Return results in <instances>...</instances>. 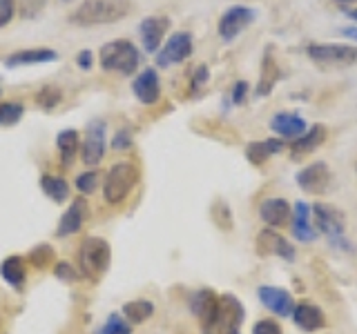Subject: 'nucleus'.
I'll use <instances>...</instances> for the list:
<instances>
[{
    "mask_svg": "<svg viewBox=\"0 0 357 334\" xmlns=\"http://www.w3.org/2000/svg\"><path fill=\"white\" fill-rule=\"evenodd\" d=\"M132 9V0H83L70 14V22L76 27L112 25L126 18Z\"/></svg>",
    "mask_w": 357,
    "mask_h": 334,
    "instance_id": "f257e3e1",
    "label": "nucleus"
},
{
    "mask_svg": "<svg viewBox=\"0 0 357 334\" xmlns=\"http://www.w3.org/2000/svg\"><path fill=\"white\" fill-rule=\"evenodd\" d=\"M139 63H141V51L137 49V45L126 38L105 42L98 51V65L105 72L130 76L139 70Z\"/></svg>",
    "mask_w": 357,
    "mask_h": 334,
    "instance_id": "f03ea898",
    "label": "nucleus"
},
{
    "mask_svg": "<svg viewBox=\"0 0 357 334\" xmlns=\"http://www.w3.org/2000/svg\"><path fill=\"white\" fill-rule=\"evenodd\" d=\"M141 178L139 167L130 161H119L107 170L103 181V198L107 205H121Z\"/></svg>",
    "mask_w": 357,
    "mask_h": 334,
    "instance_id": "7ed1b4c3",
    "label": "nucleus"
},
{
    "mask_svg": "<svg viewBox=\"0 0 357 334\" xmlns=\"http://www.w3.org/2000/svg\"><path fill=\"white\" fill-rule=\"evenodd\" d=\"M109 259V243L100 237H87L81 243V248H78V270L89 281H94V278H98L107 270Z\"/></svg>",
    "mask_w": 357,
    "mask_h": 334,
    "instance_id": "20e7f679",
    "label": "nucleus"
},
{
    "mask_svg": "<svg viewBox=\"0 0 357 334\" xmlns=\"http://www.w3.org/2000/svg\"><path fill=\"white\" fill-rule=\"evenodd\" d=\"M312 216H315V228L321 232L324 237L331 241V248H342L349 252V241L344 239L346 232V216L342 214V209L326 205V203H315L310 207Z\"/></svg>",
    "mask_w": 357,
    "mask_h": 334,
    "instance_id": "39448f33",
    "label": "nucleus"
},
{
    "mask_svg": "<svg viewBox=\"0 0 357 334\" xmlns=\"http://www.w3.org/2000/svg\"><path fill=\"white\" fill-rule=\"evenodd\" d=\"M308 58L321 67H351L357 63V47L340 42H312L306 47Z\"/></svg>",
    "mask_w": 357,
    "mask_h": 334,
    "instance_id": "423d86ee",
    "label": "nucleus"
},
{
    "mask_svg": "<svg viewBox=\"0 0 357 334\" xmlns=\"http://www.w3.org/2000/svg\"><path fill=\"white\" fill-rule=\"evenodd\" d=\"M107 150V125L105 120H89L85 127V136L81 141V159L87 167H96L105 159Z\"/></svg>",
    "mask_w": 357,
    "mask_h": 334,
    "instance_id": "0eeeda50",
    "label": "nucleus"
},
{
    "mask_svg": "<svg viewBox=\"0 0 357 334\" xmlns=\"http://www.w3.org/2000/svg\"><path fill=\"white\" fill-rule=\"evenodd\" d=\"M192 49H195L192 33L190 31H174L172 36L161 45V49L154 54V63H156V67L167 70V67L188 61L190 56H192Z\"/></svg>",
    "mask_w": 357,
    "mask_h": 334,
    "instance_id": "6e6552de",
    "label": "nucleus"
},
{
    "mask_svg": "<svg viewBox=\"0 0 357 334\" xmlns=\"http://www.w3.org/2000/svg\"><path fill=\"white\" fill-rule=\"evenodd\" d=\"M257 18V11L248 5H232L228 7L226 11L221 14L219 18V25H217V31H219V38L223 42H232L237 36L248 29Z\"/></svg>",
    "mask_w": 357,
    "mask_h": 334,
    "instance_id": "1a4fd4ad",
    "label": "nucleus"
},
{
    "mask_svg": "<svg viewBox=\"0 0 357 334\" xmlns=\"http://www.w3.org/2000/svg\"><path fill=\"white\" fill-rule=\"evenodd\" d=\"M245 317L243 303L234 294L219 296V310H217V323L212 334H237Z\"/></svg>",
    "mask_w": 357,
    "mask_h": 334,
    "instance_id": "9d476101",
    "label": "nucleus"
},
{
    "mask_svg": "<svg viewBox=\"0 0 357 334\" xmlns=\"http://www.w3.org/2000/svg\"><path fill=\"white\" fill-rule=\"evenodd\" d=\"M190 310H192V315L199 319L204 334H212V330H215V323H217L219 296L208 287L197 289V292L190 296Z\"/></svg>",
    "mask_w": 357,
    "mask_h": 334,
    "instance_id": "9b49d317",
    "label": "nucleus"
},
{
    "mask_svg": "<svg viewBox=\"0 0 357 334\" xmlns=\"http://www.w3.org/2000/svg\"><path fill=\"white\" fill-rule=\"evenodd\" d=\"M257 245V254L259 256H277V259H284L288 263L295 261V245H290V241L286 237H282L279 232H275L273 228H266L257 234L255 239Z\"/></svg>",
    "mask_w": 357,
    "mask_h": 334,
    "instance_id": "f8f14e48",
    "label": "nucleus"
},
{
    "mask_svg": "<svg viewBox=\"0 0 357 334\" xmlns=\"http://www.w3.org/2000/svg\"><path fill=\"white\" fill-rule=\"evenodd\" d=\"M132 94L141 105H156L161 98V78L154 67H145L132 81Z\"/></svg>",
    "mask_w": 357,
    "mask_h": 334,
    "instance_id": "ddd939ff",
    "label": "nucleus"
},
{
    "mask_svg": "<svg viewBox=\"0 0 357 334\" xmlns=\"http://www.w3.org/2000/svg\"><path fill=\"white\" fill-rule=\"evenodd\" d=\"M331 167L324 161H315L297 174V185L308 194H324L331 187Z\"/></svg>",
    "mask_w": 357,
    "mask_h": 334,
    "instance_id": "4468645a",
    "label": "nucleus"
},
{
    "mask_svg": "<svg viewBox=\"0 0 357 334\" xmlns=\"http://www.w3.org/2000/svg\"><path fill=\"white\" fill-rule=\"evenodd\" d=\"M167 29H170V18H167V16H148V18H143L141 25H139V36H141L143 49L148 54L159 51Z\"/></svg>",
    "mask_w": 357,
    "mask_h": 334,
    "instance_id": "2eb2a0df",
    "label": "nucleus"
},
{
    "mask_svg": "<svg viewBox=\"0 0 357 334\" xmlns=\"http://www.w3.org/2000/svg\"><path fill=\"white\" fill-rule=\"evenodd\" d=\"M257 296H259L261 303L273 312L277 317H293L295 312V299L293 294L284 287H275V285H261L257 289Z\"/></svg>",
    "mask_w": 357,
    "mask_h": 334,
    "instance_id": "dca6fc26",
    "label": "nucleus"
},
{
    "mask_svg": "<svg viewBox=\"0 0 357 334\" xmlns=\"http://www.w3.org/2000/svg\"><path fill=\"white\" fill-rule=\"evenodd\" d=\"M326 136H328V129L324 125L308 127L299 138L293 141V145H290V159H293V161L306 159V156H310L324 141H326Z\"/></svg>",
    "mask_w": 357,
    "mask_h": 334,
    "instance_id": "f3484780",
    "label": "nucleus"
},
{
    "mask_svg": "<svg viewBox=\"0 0 357 334\" xmlns=\"http://www.w3.org/2000/svg\"><path fill=\"white\" fill-rule=\"evenodd\" d=\"M59 61V51L52 47H29L9 54L5 58V67H29V65H40V63H56Z\"/></svg>",
    "mask_w": 357,
    "mask_h": 334,
    "instance_id": "a211bd4d",
    "label": "nucleus"
},
{
    "mask_svg": "<svg viewBox=\"0 0 357 334\" xmlns=\"http://www.w3.org/2000/svg\"><path fill=\"white\" fill-rule=\"evenodd\" d=\"M271 129L277 134V136L282 138H299L301 134H304L308 127H306V120L301 114L297 111H279L271 118Z\"/></svg>",
    "mask_w": 357,
    "mask_h": 334,
    "instance_id": "6ab92c4d",
    "label": "nucleus"
},
{
    "mask_svg": "<svg viewBox=\"0 0 357 334\" xmlns=\"http://www.w3.org/2000/svg\"><path fill=\"white\" fill-rule=\"evenodd\" d=\"M290 212H293V207L288 205V200L273 196L259 205V218L268 228H286L290 223Z\"/></svg>",
    "mask_w": 357,
    "mask_h": 334,
    "instance_id": "aec40b11",
    "label": "nucleus"
},
{
    "mask_svg": "<svg viewBox=\"0 0 357 334\" xmlns=\"http://www.w3.org/2000/svg\"><path fill=\"white\" fill-rule=\"evenodd\" d=\"M85 214H87V203H85V200L83 198L72 200V205L65 209V214L59 221V228H56V237H59V239H67V237H72V234H76L78 230L83 228Z\"/></svg>",
    "mask_w": 357,
    "mask_h": 334,
    "instance_id": "412c9836",
    "label": "nucleus"
},
{
    "mask_svg": "<svg viewBox=\"0 0 357 334\" xmlns=\"http://www.w3.org/2000/svg\"><path fill=\"white\" fill-rule=\"evenodd\" d=\"M293 321L297 323V328L304 332H317L321 328H326V315L321 312V308L312 305V303L295 305Z\"/></svg>",
    "mask_w": 357,
    "mask_h": 334,
    "instance_id": "4be33fe9",
    "label": "nucleus"
},
{
    "mask_svg": "<svg viewBox=\"0 0 357 334\" xmlns=\"http://www.w3.org/2000/svg\"><path fill=\"white\" fill-rule=\"evenodd\" d=\"M293 209H295V214H293V237L297 241H301V243L315 241L317 230L312 228V223H310V214H312L310 205L304 203V200H299Z\"/></svg>",
    "mask_w": 357,
    "mask_h": 334,
    "instance_id": "5701e85b",
    "label": "nucleus"
},
{
    "mask_svg": "<svg viewBox=\"0 0 357 334\" xmlns=\"http://www.w3.org/2000/svg\"><path fill=\"white\" fill-rule=\"evenodd\" d=\"M0 276L5 278V283L11 285L14 289H22L27 281V267L22 256H7V259L0 263Z\"/></svg>",
    "mask_w": 357,
    "mask_h": 334,
    "instance_id": "b1692460",
    "label": "nucleus"
},
{
    "mask_svg": "<svg viewBox=\"0 0 357 334\" xmlns=\"http://www.w3.org/2000/svg\"><path fill=\"white\" fill-rule=\"evenodd\" d=\"M56 150H59L63 167H70L81 150V134L76 129H63L56 134Z\"/></svg>",
    "mask_w": 357,
    "mask_h": 334,
    "instance_id": "393cba45",
    "label": "nucleus"
},
{
    "mask_svg": "<svg viewBox=\"0 0 357 334\" xmlns=\"http://www.w3.org/2000/svg\"><path fill=\"white\" fill-rule=\"evenodd\" d=\"M282 150H284V143L279 138H266V141L248 143V148H245V156H248V161L252 165H261L268 159H273V156L279 154Z\"/></svg>",
    "mask_w": 357,
    "mask_h": 334,
    "instance_id": "a878e982",
    "label": "nucleus"
},
{
    "mask_svg": "<svg viewBox=\"0 0 357 334\" xmlns=\"http://www.w3.org/2000/svg\"><path fill=\"white\" fill-rule=\"evenodd\" d=\"M279 76H282V72H279V67L273 58V51H271V47H268L264 54V61H261V76H259V85H257V96L271 94L273 87L279 81Z\"/></svg>",
    "mask_w": 357,
    "mask_h": 334,
    "instance_id": "bb28decb",
    "label": "nucleus"
},
{
    "mask_svg": "<svg viewBox=\"0 0 357 334\" xmlns=\"http://www.w3.org/2000/svg\"><path fill=\"white\" fill-rule=\"evenodd\" d=\"M40 189L45 192V196L52 198L54 203H65L70 198V185L63 176H56V174H43L40 176Z\"/></svg>",
    "mask_w": 357,
    "mask_h": 334,
    "instance_id": "cd10ccee",
    "label": "nucleus"
},
{
    "mask_svg": "<svg viewBox=\"0 0 357 334\" xmlns=\"http://www.w3.org/2000/svg\"><path fill=\"white\" fill-rule=\"evenodd\" d=\"M154 315V303L148 299H134L130 303L123 305V317H126L130 323H145Z\"/></svg>",
    "mask_w": 357,
    "mask_h": 334,
    "instance_id": "c85d7f7f",
    "label": "nucleus"
},
{
    "mask_svg": "<svg viewBox=\"0 0 357 334\" xmlns=\"http://www.w3.org/2000/svg\"><path fill=\"white\" fill-rule=\"evenodd\" d=\"M25 116V107L20 100H5L0 103V127H14Z\"/></svg>",
    "mask_w": 357,
    "mask_h": 334,
    "instance_id": "c756f323",
    "label": "nucleus"
},
{
    "mask_svg": "<svg viewBox=\"0 0 357 334\" xmlns=\"http://www.w3.org/2000/svg\"><path fill=\"white\" fill-rule=\"evenodd\" d=\"M100 334H132V326L123 315H109L100 328Z\"/></svg>",
    "mask_w": 357,
    "mask_h": 334,
    "instance_id": "7c9ffc66",
    "label": "nucleus"
},
{
    "mask_svg": "<svg viewBox=\"0 0 357 334\" xmlns=\"http://www.w3.org/2000/svg\"><path fill=\"white\" fill-rule=\"evenodd\" d=\"M98 181H100V176L96 170H87L83 174H78L76 176V189L81 194H94L96 192V187H98Z\"/></svg>",
    "mask_w": 357,
    "mask_h": 334,
    "instance_id": "2f4dec72",
    "label": "nucleus"
},
{
    "mask_svg": "<svg viewBox=\"0 0 357 334\" xmlns=\"http://www.w3.org/2000/svg\"><path fill=\"white\" fill-rule=\"evenodd\" d=\"M38 105L43 109H54V107H59L61 105V100H63V94H61V89L59 87H54V85H47V87H43V92L38 94Z\"/></svg>",
    "mask_w": 357,
    "mask_h": 334,
    "instance_id": "473e14b6",
    "label": "nucleus"
},
{
    "mask_svg": "<svg viewBox=\"0 0 357 334\" xmlns=\"http://www.w3.org/2000/svg\"><path fill=\"white\" fill-rule=\"evenodd\" d=\"M212 218L215 223L221 228V230H232V212L228 207V203H223V200H217L215 207H212Z\"/></svg>",
    "mask_w": 357,
    "mask_h": 334,
    "instance_id": "72a5a7b5",
    "label": "nucleus"
},
{
    "mask_svg": "<svg viewBox=\"0 0 357 334\" xmlns=\"http://www.w3.org/2000/svg\"><path fill=\"white\" fill-rule=\"evenodd\" d=\"M29 261H31V265H36V267H45L47 263L54 261V250L50 248L47 243H40L29 252Z\"/></svg>",
    "mask_w": 357,
    "mask_h": 334,
    "instance_id": "f704fd0d",
    "label": "nucleus"
},
{
    "mask_svg": "<svg viewBox=\"0 0 357 334\" xmlns=\"http://www.w3.org/2000/svg\"><path fill=\"white\" fill-rule=\"evenodd\" d=\"M132 129L130 127H119L114 132V136H112V150H116V152H126L132 148Z\"/></svg>",
    "mask_w": 357,
    "mask_h": 334,
    "instance_id": "c9c22d12",
    "label": "nucleus"
},
{
    "mask_svg": "<svg viewBox=\"0 0 357 334\" xmlns=\"http://www.w3.org/2000/svg\"><path fill=\"white\" fill-rule=\"evenodd\" d=\"M54 276L59 278V281H74V278L78 276V272L70 261H59L54 265Z\"/></svg>",
    "mask_w": 357,
    "mask_h": 334,
    "instance_id": "e433bc0d",
    "label": "nucleus"
},
{
    "mask_svg": "<svg viewBox=\"0 0 357 334\" xmlns=\"http://www.w3.org/2000/svg\"><path fill=\"white\" fill-rule=\"evenodd\" d=\"M16 14V0H0V29L7 27Z\"/></svg>",
    "mask_w": 357,
    "mask_h": 334,
    "instance_id": "4c0bfd02",
    "label": "nucleus"
},
{
    "mask_svg": "<svg viewBox=\"0 0 357 334\" xmlns=\"http://www.w3.org/2000/svg\"><path fill=\"white\" fill-rule=\"evenodd\" d=\"M252 334H282V328H279V323H277V321L264 319V321H257V323H255Z\"/></svg>",
    "mask_w": 357,
    "mask_h": 334,
    "instance_id": "58836bf2",
    "label": "nucleus"
},
{
    "mask_svg": "<svg viewBox=\"0 0 357 334\" xmlns=\"http://www.w3.org/2000/svg\"><path fill=\"white\" fill-rule=\"evenodd\" d=\"M208 78H210V72H208V67L206 65H199L197 70L192 72V92H199L201 87H204L208 83Z\"/></svg>",
    "mask_w": 357,
    "mask_h": 334,
    "instance_id": "ea45409f",
    "label": "nucleus"
},
{
    "mask_svg": "<svg viewBox=\"0 0 357 334\" xmlns=\"http://www.w3.org/2000/svg\"><path fill=\"white\" fill-rule=\"evenodd\" d=\"M245 98H248V83L237 81V83L232 85V103L234 105H243Z\"/></svg>",
    "mask_w": 357,
    "mask_h": 334,
    "instance_id": "a19ab883",
    "label": "nucleus"
},
{
    "mask_svg": "<svg viewBox=\"0 0 357 334\" xmlns=\"http://www.w3.org/2000/svg\"><path fill=\"white\" fill-rule=\"evenodd\" d=\"M76 65L81 67L83 72H89L94 67V51L92 49H81L76 54Z\"/></svg>",
    "mask_w": 357,
    "mask_h": 334,
    "instance_id": "79ce46f5",
    "label": "nucleus"
},
{
    "mask_svg": "<svg viewBox=\"0 0 357 334\" xmlns=\"http://www.w3.org/2000/svg\"><path fill=\"white\" fill-rule=\"evenodd\" d=\"M340 33H342L344 38L357 40V27H355V25H351V27H342V29H340Z\"/></svg>",
    "mask_w": 357,
    "mask_h": 334,
    "instance_id": "37998d69",
    "label": "nucleus"
},
{
    "mask_svg": "<svg viewBox=\"0 0 357 334\" xmlns=\"http://www.w3.org/2000/svg\"><path fill=\"white\" fill-rule=\"evenodd\" d=\"M346 16L353 18V20H357V9H349V11H346Z\"/></svg>",
    "mask_w": 357,
    "mask_h": 334,
    "instance_id": "c03bdc74",
    "label": "nucleus"
},
{
    "mask_svg": "<svg viewBox=\"0 0 357 334\" xmlns=\"http://www.w3.org/2000/svg\"><path fill=\"white\" fill-rule=\"evenodd\" d=\"M335 3H344L346 5V3H357V0H335Z\"/></svg>",
    "mask_w": 357,
    "mask_h": 334,
    "instance_id": "a18cd8bd",
    "label": "nucleus"
},
{
    "mask_svg": "<svg viewBox=\"0 0 357 334\" xmlns=\"http://www.w3.org/2000/svg\"><path fill=\"white\" fill-rule=\"evenodd\" d=\"M61 3H74V0H61Z\"/></svg>",
    "mask_w": 357,
    "mask_h": 334,
    "instance_id": "49530a36",
    "label": "nucleus"
},
{
    "mask_svg": "<svg viewBox=\"0 0 357 334\" xmlns=\"http://www.w3.org/2000/svg\"><path fill=\"white\" fill-rule=\"evenodd\" d=\"M355 172H357V163H355Z\"/></svg>",
    "mask_w": 357,
    "mask_h": 334,
    "instance_id": "de8ad7c7",
    "label": "nucleus"
},
{
    "mask_svg": "<svg viewBox=\"0 0 357 334\" xmlns=\"http://www.w3.org/2000/svg\"><path fill=\"white\" fill-rule=\"evenodd\" d=\"M0 94H3V89H0Z\"/></svg>",
    "mask_w": 357,
    "mask_h": 334,
    "instance_id": "09e8293b",
    "label": "nucleus"
},
{
    "mask_svg": "<svg viewBox=\"0 0 357 334\" xmlns=\"http://www.w3.org/2000/svg\"><path fill=\"white\" fill-rule=\"evenodd\" d=\"M237 334H239V332H237Z\"/></svg>",
    "mask_w": 357,
    "mask_h": 334,
    "instance_id": "8fccbe9b",
    "label": "nucleus"
}]
</instances>
